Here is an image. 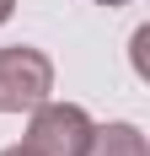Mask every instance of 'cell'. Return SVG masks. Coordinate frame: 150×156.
Here are the masks:
<instances>
[{
    "mask_svg": "<svg viewBox=\"0 0 150 156\" xmlns=\"http://www.w3.org/2000/svg\"><path fill=\"white\" fill-rule=\"evenodd\" d=\"M91 113L75 108V102H38L32 108V124H27V151L32 156H86L91 145Z\"/></svg>",
    "mask_w": 150,
    "mask_h": 156,
    "instance_id": "1",
    "label": "cell"
},
{
    "mask_svg": "<svg viewBox=\"0 0 150 156\" xmlns=\"http://www.w3.org/2000/svg\"><path fill=\"white\" fill-rule=\"evenodd\" d=\"M48 92H54V65H48V54H38L27 43L0 48V113H32Z\"/></svg>",
    "mask_w": 150,
    "mask_h": 156,
    "instance_id": "2",
    "label": "cell"
},
{
    "mask_svg": "<svg viewBox=\"0 0 150 156\" xmlns=\"http://www.w3.org/2000/svg\"><path fill=\"white\" fill-rule=\"evenodd\" d=\"M86 156H150V145L134 124H107V129H91Z\"/></svg>",
    "mask_w": 150,
    "mask_h": 156,
    "instance_id": "3",
    "label": "cell"
},
{
    "mask_svg": "<svg viewBox=\"0 0 150 156\" xmlns=\"http://www.w3.org/2000/svg\"><path fill=\"white\" fill-rule=\"evenodd\" d=\"M11 11H16V0H0V22H11Z\"/></svg>",
    "mask_w": 150,
    "mask_h": 156,
    "instance_id": "4",
    "label": "cell"
},
{
    "mask_svg": "<svg viewBox=\"0 0 150 156\" xmlns=\"http://www.w3.org/2000/svg\"><path fill=\"white\" fill-rule=\"evenodd\" d=\"M0 156H32V151H27V145H11V151H0Z\"/></svg>",
    "mask_w": 150,
    "mask_h": 156,
    "instance_id": "5",
    "label": "cell"
},
{
    "mask_svg": "<svg viewBox=\"0 0 150 156\" xmlns=\"http://www.w3.org/2000/svg\"><path fill=\"white\" fill-rule=\"evenodd\" d=\"M97 5H123V0H97Z\"/></svg>",
    "mask_w": 150,
    "mask_h": 156,
    "instance_id": "6",
    "label": "cell"
}]
</instances>
